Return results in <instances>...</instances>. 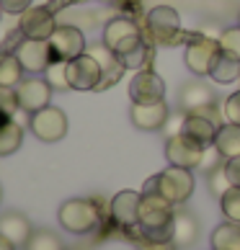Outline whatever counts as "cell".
I'll return each instance as SVG.
<instances>
[{
    "label": "cell",
    "instance_id": "cell-1",
    "mask_svg": "<svg viewBox=\"0 0 240 250\" xmlns=\"http://www.w3.org/2000/svg\"><path fill=\"white\" fill-rule=\"evenodd\" d=\"M57 217H60V225L72 235H90V232H96L101 227V222H104V214H101L98 204L93 199L65 201L57 211Z\"/></svg>",
    "mask_w": 240,
    "mask_h": 250
},
{
    "label": "cell",
    "instance_id": "cell-2",
    "mask_svg": "<svg viewBox=\"0 0 240 250\" xmlns=\"http://www.w3.org/2000/svg\"><path fill=\"white\" fill-rule=\"evenodd\" d=\"M104 44L111 49L119 60L129 57L145 44V36L132 18H111L104 29Z\"/></svg>",
    "mask_w": 240,
    "mask_h": 250
},
{
    "label": "cell",
    "instance_id": "cell-3",
    "mask_svg": "<svg viewBox=\"0 0 240 250\" xmlns=\"http://www.w3.org/2000/svg\"><path fill=\"white\" fill-rule=\"evenodd\" d=\"M158 193L168 199L173 207L189 201L194 193V173L189 168H176V165L165 168L163 173H158Z\"/></svg>",
    "mask_w": 240,
    "mask_h": 250
},
{
    "label": "cell",
    "instance_id": "cell-4",
    "mask_svg": "<svg viewBox=\"0 0 240 250\" xmlns=\"http://www.w3.org/2000/svg\"><path fill=\"white\" fill-rule=\"evenodd\" d=\"M29 126L36 140L42 142H60L65 134H67V116L65 111L57 106H44L42 111L31 114Z\"/></svg>",
    "mask_w": 240,
    "mask_h": 250
},
{
    "label": "cell",
    "instance_id": "cell-5",
    "mask_svg": "<svg viewBox=\"0 0 240 250\" xmlns=\"http://www.w3.org/2000/svg\"><path fill=\"white\" fill-rule=\"evenodd\" d=\"M204 145H199L196 140H191L186 134H176V137H168L165 140V157H168L171 165L176 168H199L201 165V157H204Z\"/></svg>",
    "mask_w": 240,
    "mask_h": 250
},
{
    "label": "cell",
    "instance_id": "cell-6",
    "mask_svg": "<svg viewBox=\"0 0 240 250\" xmlns=\"http://www.w3.org/2000/svg\"><path fill=\"white\" fill-rule=\"evenodd\" d=\"M219 54V42L209 39V36H191L186 42V54H183V62H186L189 72L194 75H209V67L215 57Z\"/></svg>",
    "mask_w": 240,
    "mask_h": 250
},
{
    "label": "cell",
    "instance_id": "cell-7",
    "mask_svg": "<svg viewBox=\"0 0 240 250\" xmlns=\"http://www.w3.org/2000/svg\"><path fill=\"white\" fill-rule=\"evenodd\" d=\"M147 31L155 44H173L181 31V16L171 5H158L147 13Z\"/></svg>",
    "mask_w": 240,
    "mask_h": 250
},
{
    "label": "cell",
    "instance_id": "cell-8",
    "mask_svg": "<svg viewBox=\"0 0 240 250\" xmlns=\"http://www.w3.org/2000/svg\"><path fill=\"white\" fill-rule=\"evenodd\" d=\"M67 80L72 90H98L101 80H104V70L90 54H80V57L67 62Z\"/></svg>",
    "mask_w": 240,
    "mask_h": 250
},
{
    "label": "cell",
    "instance_id": "cell-9",
    "mask_svg": "<svg viewBox=\"0 0 240 250\" xmlns=\"http://www.w3.org/2000/svg\"><path fill=\"white\" fill-rule=\"evenodd\" d=\"M52 90L54 88L47 83V78H36V75L23 78L16 85L18 106H21V111H26V114H36V111H42L44 106H49Z\"/></svg>",
    "mask_w": 240,
    "mask_h": 250
},
{
    "label": "cell",
    "instance_id": "cell-10",
    "mask_svg": "<svg viewBox=\"0 0 240 250\" xmlns=\"http://www.w3.org/2000/svg\"><path fill=\"white\" fill-rule=\"evenodd\" d=\"M49 49H52V60L70 62L80 57V54H86L88 44L83 31L75 29V26H57V31L49 36Z\"/></svg>",
    "mask_w": 240,
    "mask_h": 250
},
{
    "label": "cell",
    "instance_id": "cell-11",
    "mask_svg": "<svg viewBox=\"0 0 240 250\" xmlns=\"http://www.w3.org/2000/svg\"><path fill=\"white\" fill-rule=\"evenodd\" d=\"M21 29L23 39H39V42H49V36L57 31V18L49 8L44 5H31L29 11L21 13Z\"/></svg>",
    "mask_w": 240,
    "mask_h": 250
},
{
    "label": "cell",
    "instance_id": "cell-12",
    "mask_svg": "<svg viewBox=\"0 0 240 250\" xmlns=\"http://www.w3.org/2000/svg\"><path fill=\"white\" fill-rule=\"evenodd\" d=\"M140 201H142V193L119 191L111 199V207H109V214H111L114 225L127 229V232H137V225H140Z\"/></svg>",
    "mask_w": 240,
    "mask_h": 250
},
{
    "label": "cell",
    "instance_id": "cell-13",
    "mask_svg": "<svg viewBox=\"0 0 240 250\" xmlns=\"http://www.w3.org/2000/svg\"><path fill=\"white\" fill-rule=\"evenodd\" d=\"M165 96V83L153 70H137V75L129 80V98L132 104H158Z\"/></svg>",
    "mask_w": 240,
    "mask_h": 250
},
{
    "label": "cell",
    "instance_id": "cell-14",
    "mask_svg": "<svg viewBox=\"0 0 240 250\" xmlns=\"http://www.w3.org/2000/svg\"><path fill=\"white\" fill-rule=\"evenodd\" d=\"M16 57L21 60L23 70L26 72H44L54 62L52 60V49H49V42H39V39H23L21 44L16 47Z\"/></svg>",
    "mask_w": 240,
    "mask_h": 250
},
{
    "label": "cell",
    "instance_id": "cell-15",
    "mask_svg": "<svg viewBox=\"0 0 240 250\" xmlns=\"http://www.w3.org/2000/svg\"><path fill=\"white\" fill-rule=\"evenodd\" d=\"M171 111L165 106V101H158V104H134L129 108V119L137 129L142 132H158V129L165 126Z\"/></svg>",
    "mask_w": 240,
    "mask_h": 250
},
{
    "label": "cell",
    "instance_id": "cell-16",
    "mask_svg": "<svg viewBox=\"0 0 240 250\" xmlns=\"http://www.w3.org/2000/svg\"><path fill=\"white\" fill-rule=\"evenodd\" d=\"M222 124H217L215 119H209L207 114H199V111H194V114H186V122H183V132L191 137V140H196L199 145H215V137H217V129Z\"/></svg>",
    "mask_w": 240,
    "mask_h": 250
},
{
    "label": "cell",
    "instance_id": "cell-17",
    "mask_svg": "<svg viewBox=\"0 0 240 250\" xmlns=\"http://www.w3.org/2000/svg\"><path fill=\"white\" fill-rule=\"evenodd\" d=\"M90 57H96V62L101 64V70H104V80H101L98 88H109L111 83H116L119 78H122L124 72V62L116 57V54L106 47V44H93V47L86 49Z\"/></svg>",
    "mask_w": 240,
    "mask_h": 250
},
{
    "label": "cell",
    "instance_id": "cell-18",
    "mask_svg": "<svg viewBox=\"0 0 240 250\" xmlns=\"http://www.w3.org/2000/svg\"><path fill=\"white\" fill-rule=\"evenodd\" d=\"M31 222L26 219L23 214H18V211H5L3 217H0V235L5 240H11L16 248H23L29 243L31 237Z\"/></svg>",
    "mask_w": 240,
    "mask_h": 250
},
{
    "label": "cell",
    "instance_id": "cell-19",
    "mask_svg": "<svg viewBox=\"0 0 240 250\" xmlns=\"http://www.w3.org/2000/svg\"><path fill=\"white\" fill-rule=\"evenodd\" d=\"M215 104V93L212 88L204 85V83H189L186 88L181 90V108L191 114V111H201Z\"/></svg>",
    "mask_w": 240,
    "mask_h": 250
},
{
    "label": "cell",
    "instance_id": "cell-20",
    "mask_svg": "<svg viewBox=\"0 0 240 250\" xmlns=\"http://www.w3.org/2000/svg\"><path fill=\"white\" fill-rule=\"evenodd\" d=\"M196 232H199L196 219L189 211H176V217H173V245L176 248L191 245L196 240Z\"/></svg>",
    "mask_w": 240,
    "mask_h": 250
},
{
    "label": "cell",
    "instance_id": "cell-21",
    "mask_svg": "<svg viewBox=\"0 0 240 250\" xmlns=\"http://www.w3.org/2000/svg\"><path fill=\"white\" fill-rule=\"evenodd\" d=\"M215 147L222 152L225 160H230V157H238V155H240V126H238V124H222V126L217 129Z\"/></svg>",
    "mask_w": 240,
    "mask_h": 250
},
{
    "label": "cell",
    "instance_id": "cell-22",
    "mask_svg": "<svg viewBox=\"0 0 240 250\" xmlns=\"http://www.w3.org/2000/svg\"><path fill=\"white\" fill-rule=\"evenodd\" d=\"M212 250H240V222H225L215 227Z\"/></svg>",
    "mask_w": 240,
    "mask_h": 250
},
{
    "label": "cell",
    "instance_id": "cell-23",
    "mask_svg": "<svg viewBox=\"0 0 240 250\" xmlns=\"http://www.w3.org/2000/svg\"><path fill=\"white\" fill-rule=\"evenodd\" d=\"M23 64L16 57V52H3L0 54V85L16 88L23 80Z\"/></svg>",
    "mask_w": 240,
    "mask_h": 250
},
{
    "label": "cell",
    "instance_id": "cell-24",
    "mask_svg": "<svg viewBox=\"0 0 240 250\" xmlns=\"http://www.w3.org/2000/svg\"><path fill=\"white\" fill-rule=\"evenodd\" d=\"M209 75L215 83H233V80L240 78V62L219 52L215 57V62H212V67H209Z\"/></svg>",
    "mask_w": 240,
    "mask_h": 250
},
{
    "label": "cell",
    "instance_id": "cell-25",
    "mask_svg": "<svg viewBox=\"0 0 240 250\" xmlns=\"http://www.w3.org/2000/svg\"><path fill=\"white\" fill-rule=\"evenodd\" d=\"M21 142H23V129L18 126L16 119H11L8 124L0 126V157L13 155L21 147Z\"/></svg>",
    "mask_w": 240,
    "mask_h": 250
},
{
    "label": "cell",
    "instance_id": "cell-26",
    "mask_svg": "<svg viewBox=\"0 0 240 250\" xmlns=\"http://www.w3.org/2000/svg\"><path fill=\"white\" fill-rule=\"evenodd\" d=\"M23 250H65V248H62V240L49 229H34Z\"/></svg>",
    "mask_w": 240,
    "mask_h": 250
},
{
    "label": "cell",
    "instance_id": "cell-27",
    "mask_svg": "<svg viewBox=\"0 0 240 250\" xmlns=\"http://www.w3.org/2000/svg\"><path fill=\"white\" fill-rule=\"evenodd\" d=\"M217 42H219V52L240 62V23H238V26H230V29H225L222 34H219V39H217Z\"/></svg>",
    "mask_w": 240,
    "mask_h": 250
},
{
    "label": "cell",
    "instance_id": "cell-28",
    "mask_svg": "<svg viewBox=\"0 0 240 250\" xmlns=\"http://www.w3.org/2000/svg\"><path fill=\"white\" fill-rule=\"evenodd\" d=\"M44 78H47V83L52 88L57 90H67L70 88V80H67V62L62 60H54L47 70H44Z\"/></svg>",
    "mask_w": 240,
    "mask_h": 250
},
{
    "label": "cell",
    "instance_id": "cell-29",
    "mask_svg": "<svg viewBox=\"0 0 240 250\" xmlns=\"http://www.w3.org/2000/svg\"><path fill=\"white\" fill-rule=\"evenodd\" d=\"M209 193L215 199H222L225 193L233 188V183H230V178H227V173H225V163L222 165H217L215 170H209Z\"/></svg>",
    "mask_w": 240,
    "mask_h": 250
},
{
    "label": "cell",
    "instance_id": "cell-30",
    "mask_svg": "<svg viewBox=\"0 0 240 250\" xmlns=\"http://www.w3.org/2000/svg\"><path fill=\"white\" fill-rule=\"evenodd\" d=\"M219 204H222V214L227 222H240V188L233 186L222 199H219Z\"/></svg>",
    "mask_w": 240,
    "mask_h": 250
},
{
    "label": "cell",
    "instance_id": "cell-31",
    "mask_svg": "<svg viewBox=\"0 0 240 250\" xmlns=\"http://www.w3.org/2000/svg\"><path fill=\"white\" fill-rule=\"evenodd\" d=\"M222 116L227 124H238L240 126V90H235L233 96H227L225 106H222Z\"/></svg>",
    "mask_w": 240,
    "mask_h": 250
},
{
    "label": "cell",
    "instance_id": "cell-32",
    "mask_svg": "<svg viewBox=\"0 0 240 250\" xmlns=\"http://www.w3.org/2000/svg\"><path fill=\"white\" fill-rule=\"evenodd\" d=\"M0 108L5 111V114H16L18 106V96H16V88H8V85H0Z\"/></svg>",
    "mask_w": 240,
    "mask_h": 250
},
{
    "label": "cell",
    "instance_id": "cell-33",
    "mask_svg": "<svg viewBox=\"0 0 240 250\" xmlns=\"http://www.w3.org/2000/svg\"><path fill=\"white\" fill-rule=\"evenodd\" d=\"M183 122H186V111H176V114H171L168 116V122H165V126H163V132H165V140L168 137H176V134H181L183 132Z\"/></svg>",
    "mask_w": 240,
    "mask_h": 250
},
{
    "label": "cell",
    "instance_id": "cell-34",
    "mask_svg": "<svg viewBox=\"0 0 240 250\" xmlns=\"http://www.w3.org/2000/svg\"><path fill=\"white\" fill-rule=\"evenodd\" d=\"M222 163H225L222 152H219L215 145H209L207 150H204V157H201V165H199V168H204V170L209 173V170H215L217 165H222Z\"/></svg>",
    "mask_w": 240,
    "mask_h": 250
},
{
    "label": "cell",
    "instance_id": "cell-35",
    "mask_svg": "<svg viewBox=\"0 0 240 250\" xmlns=\"http://www.w3.org/2000/svg\"><path fill=\"white\" fill-rule=\"evenodd\" d=\"M31 3H34V0H0L3 11H5V13H13V16H16V13L21 16L23 11H29Z\"/></svg>",
    "mask_w": 240,
    "mask_h": 250
},
{
    "label": "cell",
    "instance_id": "cell-36",
    "mask_svg": "<svg viewBox=\"0 0 240 250\" xmlns=\"http://www.w3.org/2000/svg\"><path fill=\"white\" fill-rule=\"evenodd\" d=\"M225 173L233 186L240 188V155L238 157H230V160H225Z\"/></svg>",
    "mask_w": 240,
    "mask_h": 250
},
{
    "label": "cell",
    "instance_id": "cell-37",
    "mask_svg": "<svg viewBox=\"0 0 240 250\" xmlns=\"http://www.w3.org/2000/svg\"><path fill=\"white\" fill-rule=\"evenodd\" d=\"M140 250H176V245H171V243H147V240H140Z\"/></svg>",
    "mask_w": 240,
    "mask_h": 250
},
{
    "label": "cell",
    "instance_id": "cell-38",
    "mask_svg": "<svg viewBox=\"0 0 240 250\" xmlns=\"http://www.w3.org/2000/svg\"><path fill=\"white\" fill-rule=\"evenodd\" d=\"M0 250H16V245L11 243V240H5L3 235H0Z\"/></svg>",
    "mask_w": 240,
    "mask_h": 250
},
{
    "label": "cell",
    "instance_id": "cell-39",
    "mask_svg": "<svg viewBox=\"0 0 240 250\" xmlns=\"http://www.w3.org/2000/svg\"><path fill=\"white\" fill-rule=\"evenodd\" d=\"M11 119H13L11 114H5V111L0 108V126H3V124H8V122H11Z\"/></svg>",
    "mask_w": 240,
    "mask_h": 250
},
{
    "label": "cell",
    "instance_id": "cell-40",
    "mask_svg": "<svg viewBox=\"0 0 240 250\" xmlns=\"http://www.w3.org/2000/svg\"><path fill=\"white\" fill-rule=\"evenodd\" d=\"M3 13H5V11H3V5H0V18H3Z\"/></svg>",
    "mask_w": 240,
    "mask_h": 250
},
{
    "label": "cell",
    "instance_id": "cell-41",
    "mask_svg": "<svg viewBox=\"0 0 240 250\" xmlns=\"http://www.w3.org/2000/svg\"><path fill=\"white\" fill-rule=\"evenodd\" d=\"M0 199H3V188H0Z\"/></svg>",
    "mask_w": 240,
    "mask_h": 250
},
{
    "label": "cell",
    "instance_id": "cell-42",
    "mask_svg": "<svg viewBox=\"0 0 240 250\" xmlns=\"http://www.w3.org/2000/svg\"><path fill=\"white\" fill-rule=\"evenodd\" d=\"M238 23H240V18H238Z\"/></svg>",
    "mask_w": 240,
    "mask_h": 250
}]
</instances>
